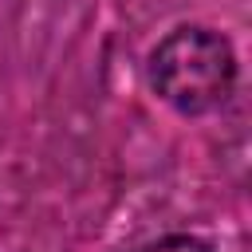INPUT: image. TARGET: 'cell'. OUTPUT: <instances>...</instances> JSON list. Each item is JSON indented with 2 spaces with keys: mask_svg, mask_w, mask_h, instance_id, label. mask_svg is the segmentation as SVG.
<instances>
[{
  "mask_svg": "<svg viewBox=\"0 0 252 252\" xmlns=\"http://www.w3.org/2000/svg\"><path fill=\"white\" fill-rule=\"evenodd\" d=\"M138 252H213V244H205L201 236H189V232H169V236L142 244Z\"/></svg>",
  "mask_w": 252,
  "mask_h": 252,
  "instance_id": "2",
  "label": "cell"
},
{
  "mask_svg": "<svg viewBox=\"0 0 252 252\" xmlns=\"http://www.w3.org/2000/svg\"><path fill=\"white\" fill-rule=\"evenodd\" d=\"M146 79L169 110L201 118L228 102L236 87V51L220 32L205 24H185L150 47Z\"/></svg>",
  "mask_w": 252,
  "mask_h": 252,
  "instance_id": "1",
  "label": "cell"
}]
</instances>
